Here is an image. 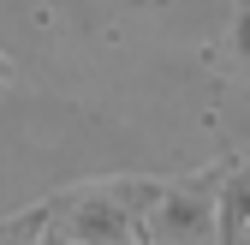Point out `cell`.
Instances as JSON below:
<instances>
[{"mask_svg": "<svg viewBox=\"0 0 250 245\" xmlns=\"http://www.w3.org/2000/svg\"><path fill=\"white\" fill-rule=\"evenodd\" d=\"M42 239H48V197L0 216V245H42Z\"/></svg>", "mask_w": 250, "mask_h": 245, "instance_id": "obj_4", "label": "cell"}, {"mask_svg": "<svg viewBox=\"0 0 250 245\" xmlns=\"http://www.w3.org/2000/svg\"><path fill=\"white\" fill-rule=\"evenodd\" d=\"M232 54L250 66V0H238V18H232Z\"/></svg>", "mask_w": 250, "mask_h": 245, "instance_id": "obj_5", "label": "cell"}, {"mask_svg": "<svg viewBox=\"0 0 250 245\" xmlns=\"http://www.w3.org/2000/svg\"><path fill=\"white\" fill-rule=\"evenodd\" d=\"M250 227V156H221V245H238Z\"/></svg>", "mask_w": 250, "mask_h": 245, "instance_id": "obj_3", "label": "cell"}, {"mask_svg": "<svg viewBox=\"0 0 250 245\" xmlns=\"http://www.w3.org/2000/svg\"><path fill=\"white\" fill-rule=\"evenodd\" d=\"M161 173H107V179H78L48 197V233L72 245H143V216Z\"/></svg>", "mask_w": 250, "mask_h": 245, "instance_id": "obj_1", "label": "cell"}, {"mask_svg": "<svg viewBox=\"0 0 250 245\" xmlns=\"http://www.w3.org/2000/svg\"><path fill=\"white\" fill-rule=\"evenodd\" d=\"M42 245H72V239H60V233H48V239H42Z\"/></svg>", "mask_w": 250, "mask_h": 245, "instance_id": "obj_7", "label": "cell"}, {"mask_svg": "<svg viewBox=\"0 0 250 245\" xmlns=\"http://www.w3.org/2000/svg\"><path fill=\"white\" fill-rule=\"evenodd\" d=\"M6 84H12V60L0 54V96H6Z\"/></svg>", "mask_w": 250, "mask_h": 245, "instance_id": "obj_6", "label": "cell"}, {"mask_svg": "<svg viewBox=\"0 0 250 245\" xmlns=\"http://www.w3.org/2000/svg\"><path fill=\"white\" fill-rule=\"evenodd\" d=\"M143 245H221V162L161 179L143 216Z\"/></svg>", "mask_w": 250, "mask_h": 245, "instance_id": "obj_2", "label": "cell"}, {"mask_svg": "<svg viewBox=\"0 0 250 245\" xmlns=\"http://www.w3.org/2000/svg\"><path fill=\"white\" fill-rule=\"evenodd\" d=\"M238 245H250V227H244V239H238Z\"/></svg>", "mask_w": 250, "mask_h": 245, "instance_id": "obj_8", "label": "cell"}]
</instances>
